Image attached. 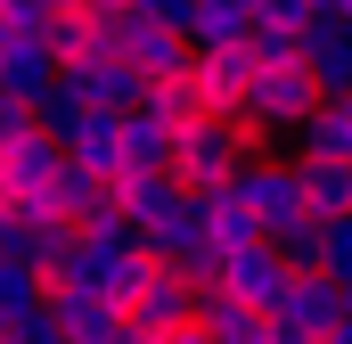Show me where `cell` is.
Segmentation results:
<instances>
[{
  "instance_id": "obj_9",
  "label": "cell",
  "mask_w": 352,
  "mask_h": 344,
  "mask_svg": "<svg viewBox=\"0 0 352 344\" xmlns=\"http://www.w3.org/2000/svg\"><path fill=\"white\" fill-rule=\"evenodd\" d=\"M295 58L311 66L320 98H352V17H328V8H320V25L295 41Z\"/></svg>"
},
{
  "instance_id": "obj_3",
  "label": "cell",
  "mask_w": 352,
  "mask_h": 344,
  "mask_svg": "<svg viewBox=\"0 0 352 344\" xmlns=\"http://www.w3.org/2000/svg\"><path fill=\"white\" fill-rule=\"evenodd\" d=\"M230 197L263 222L270 246H278V238H295V230L311 222V205H303V172H295V164H254V172H238V180H230Z\"/></svg>"
},
{
  "instance_id": "obj_4",
  "label": "cell",
  "mask_w": 352,
  "mask_h": 344,
  "mask_svg": "<svg viewBox=\"0 0 352 344\" xmlns=\"http://www.w3.org/2000/svg\"><path fill=\"white\" fill-rule=\"evenodd\" d=\"M344 320H352V295L328 279V270H311V279H287V295H278V312H270V328H287V336H311V344H328Z\"/></svg>"
},
{
  "instance_id": "obj_1",
  "label": "cell",
  "mask_w": 352,
  "mask_h": 344,
  "mask_svg": "<svg viewBox=\"0 0 352 344\" xmlns=\"http://www.w3.org/2000/svg\"><path fill=\"white\" fill-rule=\"evenodd\" d=\"M254 148H263L254 123H221V115H205V123H188V131L173 140V180L188 189V197H221L238 172L263 164Z\"/></svg>"
},
{
  "instance_id": "obj_21",
  "label": "cell",
  "mask_w": 352,
  "mask_h": 344,
  "mask_svg": "<svg viewBox=\"0 0 352 344\" xmlns=\"http://www.w3.org/2000/svg\"><path fill=\"white\" fill-rule=\"evenodd\" d=\"M173 197H180L173 172H131V180H115V205L131 213V230H148V222H156V205H173Z\"/></svg>"
},
{
  "instance_id": "obj_19",
  "label": "cell",
  "mask_w": 352,
  "mask_h": 344,
  "mask_svg": "<svg viewBox=\"0 0 352 344\" xmlns=\"http://www.w3.org/2000/svg\"><path fill=\"white\" fill-rule=\"evenodd\" d=\"M311 222H352V164H295Z\"/></svg>"
},
{
  "instance_id": "obj_20",
  "label": "cell",
  "mask_w": 352,
  "mask_h": 344,
  "mask_svg": "<svg viewBox=\"0 0 352 344\" xmlns=\"http://www.w3.org/2000/svg\"><path fill=\"white\" fill-rule=\"evenodd\" d=\"M148 115L164 123V131H188V123H205V90H197V66L188 74H173V83L148 90Z\"/></svg>"
},
{
  "instance_id": "obj_15",
  "label": "cell",
  "mask_w": 352,
  "mask_h": 344,
  "mask_svg": "<svg viewBox=\"0 0 352 344\" xmlns=\"http://www.w3.org/2000/svg\"><path fill=\"white\" fill-rule=\"evenodd\" d=\"M66 156L90 164L107 189H115V180H123V115H82V131L66 140Z\"/></svg>"
},
{
  "instance_id": "obj_18",
  "label": "cell",
  "mask_w": 352,
  "mask_h": 344,
  "mask_svg": "<svg viewBox=\"0 0 352 344\" xmlns=\"http://www.w3.org/2000/svg\"><path fill=\"white\" fill-rule=\"evenodd\" d=\"M173 140H180V131H164L148 107L123 115V180H131V172H173Z\"/></svg>"
},
{
  "instance_id": "obj_16",
  "label": "cell",
  "mask_w": 352,
  "mask_h": 344,
  "mask_svg": "<svg viewBox=\"0 0 352 344\" xmlns=\"http://www.w3.org/2000/svg\"><path fill=\"white\" fill-rule=\"evenodd\" d=\"M254 33V0H197L188 17V50H238Z\"/></svg>"
},
{
  "instance_id": "obj_30",
  "label": "cell",
  "mask_w": 352,
  "mask_h": 344,
  "mask_svg": "<svg viewBox=\"0 0 352 344\" xmlns=\"http://www.w3.org/2000/svg\"><path fill=\"white\" fill-rule=\"evenodd\" d=\"M320 8H328V17H352V0H320Z\"/></svg>"
},
{
  "instance_id": "obj_25",
  "label": "cell",
  "mask_w": 352,
  "mask_h": 344,
  "mask_svg": "<svg viewBox=\"0 0 352 344\" xmlns=\"http://www.w3.org/2000/svg\"><path fill=\"white\" fill-rule=\"evenodd\" d=\"M320 230H328V279L352 295V222H320Z\"/></svg>"
},
{
  "instance_id": "obj_17",
  "label": "cell",
  "mask_w": 352,
  "mask_h": 344,
  "mask_svg": "<svg viewBox=\"0 0 352 344\" xmlns=\"http://www.w3.org/2000/svg\"><path fill=\"white\" fill-rule=\"evenodd\" d=\"M205 238H213V255H221V262H230V255H246V246H270V238H263V222H254V213H246L230 189H221V197H205Z\"/></svg>"
},
{
  "instance_id": "obj_14",
  "label": "cell",
  "mask_w": 352,
  "mask_h": 344,
  "mask_svg": "<svg viewBox=\"0 0 352 344\" xmlns=\"http://www.w3.org/2000/svg\"><path fill=\"white\" fill-rule=\"evenodd\" d=\"M295 164H352V98H328L303 131H295Z\"/></svg>"
},
{
  "instance_id": "obj_12",
  "label": "cell",
  "mask_w": 352,
  "mask_h": 344,
  "mask_svg": "<svg viewBox=\"0 0 352 344\" xmlns=\"http://www.w3.org/2000/svg\"><path fill=\"white\" fill-rule=\"evenodd\" d=\"M205 295V312H197V328L213 344H278V328H270V312H254V303H238V295H221V287H197Z\"/></svg>"
},
{
  "instance_id": "obj_28",
  "label": "cell",
  "mask_w": 352,
  "mask_h": 344,
  "mask_svg": "<svg viewBox=\"0 0 352 344\" xmlns=\"http://www.w3.org/2000/svg\"><path fill=\"white\" fill-rule=\"evenodd\" d=\"M16 344H74V336L58 328V312H41V320H25V328H16Z\"/></svg>"
},
{
  "instance_id": "obj_23",
  "label": "cell",
  "mask_w": 352,
  "mask_h": 344,
  "mask_svg": "<svg viewBox=\"0 0 352 344\" xmlns=\"http://www.w3.org/2000/svg\"><path fill=\"white\" fill-rule=\"evenodd\" d=\"M254 25H270V33H311L320 25V0H254Z\"/></svg>"
},
{
  "instance_id": "obj_31",
  "label": "cell",
  "mask_w": 352,
  "mask_h": 344,
  "mask_svg": "<svg viewBox=\"0 0 352 344\" xmlns=\"http://www.w3.org/2000/svg\"><path fill=\"white\" fill-rule=\"evenodd\" d=\"M8 156H16V148H8V140H0V180H8Z\"/></svg>"
},
{
  "instance_id": "obj_24",
  "label": "cell",
  "mask_w": 352,
  "mask_h": 344,
  "mask_svg": "<svg viewBox=\"0 0 352 344\" xmlns=\"http://www.w3.org/2000/svg\"><path fill=\"white\" fill-rule=\"evenodd\" d=\"M82 246H140V230H131V213L107 197V205H98V213L82 222Z\"/></svg>"
},
{
  "instance_id": "obj_26",
  "label": "cell",
  "mask_w": 352,
  "mask_h": 344,
  "mask_svg": "<svg viewBox=\"0 0 352 344\" xmlns=\"http://www.w3.org/2000/svg\"><path fill=\"white\" fill-rule=\"evenodd\" d=\"M0 140L16 148V140H33V107H16V98H0Z\"/></svg>"
},
{
  "instance_id": "obj_6",
  "label": "cell",
  "mask_w": 352,
  "mask_h": 344,
  "mask_svg": "<svg viewBox=\"0 0 352 344\" xmlns=\"http://www.w3.org/2000/svg\"><path fill=\"white\" fill-rule=\"evenodd\" d=\"M140 246H148L156 262H173V270H197V262L213 255V238H205V197L180 189L173 205H156V222L140 230Z\"/></svg>"
},
{
  "instance_id": "obj_11",
  "label": "cell",
  "mask_w": 352,
  "mask_h": 344,
  "mask_svg": "<svg viewBox=\"0 0 352 344\" xmlns=\"http://www.w3.org/2000/svg\"><path fill=\"white\" fill-rule=\"evenodd\" d=\"M50 312H58V328H66L74 344H115L123 328H131V320H123L107 295H90V287H50Z\"/></svg>"
},
{
  "instance_id": "obj_7",
  "label": "cell",
  "mask_w": 352,
  "mask_h": 344,
  "mask_svg": "<svg viewBox=\"0 0 352 344\" xmlns=\"http://www.w3.org/2000/svg\"><path fill=\"white\" fill-rule=\"evenodd\" d=\"M58 83L74 90L90 115H140V107H148V83H140L123 58H82V66H66Z\"/></svg>"
},
{
  "instance_id": "obj_29",
  "label": "cell",
  "mask_w": 352,
  "mask_h": 344,
  "mask_svg": "<svg viewBox=\"0 0 352 344\" xmlns=\"http://www.w3.org/2000/svg\"><path fill=\"white\" fill-rule=\"evenodd\" d=\"M164 344H213V336H205V328H180V336H164Z\"/></svg>"
},
{
  "instance_id": "obj_13",
  "label": "cell",
  "mask_w": 352,
  "mask_h": 344,
  "mask_svg": "<svg viewBox=\"0 0 352 344\" xmlns=\"http://www.w3.org/2000/svg\"><path fill=\"white\" fill-rule=\"evenodd\" d=\"M58 90V58H50V41L33 33V41H16L8 58H0V98H16V107H41Z\"/></svg>"
},
{
  "instance_id": "obj_2",
  "label": "cell",
  "mask_w": 352,
  "mask_h": 344,
  "mask_svg": "<svg viewBox=\"0 0 352 344\" xmlns=\"http://www.w3.org/2000/svg\"><path fill=\"white\" fill-rule=\"evenodd\" d=\"M320 107H328V98H320V83H311L303 58L254 66V98H246V123H254V131H303Z\"/></svg>"
},
{
  "instance_id": "obj_32",
  "label": "cell",
  "mask_w": 352,
  "mask_h": 344,
  "mask_svg": "<svg viewBox=\"0 0 352 344\" xmlns=\"http://www.w3.org/2000/svg\"><path fill=\"white\" fill-rule=\"evenodd\" d=\"M328 344H352V320H344V328H336V336H328Z\"/></svg>"
},
{
  "instance_id": "obj_5",
  "label": "cell",
  "mask_w": 352,
  "mask_h": 344,
  "mask_svg": "<svg viewBox=\"0 0 352 344\" xmlns=\"http://www.w3.org/2000/svg\"><path fill=\"white\" fill-rule=\"evenodd\" d=\"M197 312H205V295H197V279L188 270H173V262H156L148 270V287L131 295V328L140 336H180V328H197Z\"/></svg>"
},
{
  "instance_id": "obj_27",
  "label": "cell",
  "mask_w": 352,
  "mask_h": 344,
  "mask_svg": "<svg viewBox=\"0 0 352 344\" xmlns=\"http://www.w3.org/2000/svg\"><path fill=\"white\" fill-rule=\"evenodd\" d=\"M66 0H0V17H16V25H50Z\"/></svg>"
},
{
  "instance_id": "obj_8",
  "label": "cell",
  "mask_w": 352,
  "mask_h": 344,
  "mask_svg": "<svg viewBox=\"0 0 352 344\" xmlns=\"http://www.w3.org/2000/svg\"><path fill=\"white\" fill-rule=\"evenodd\" d=\"M197 90H205V115L246 123V98H254V58H246V41H238V50H197Z\"/></svg>"
},
{
  "instance_id": "obj_10",
  "label": "cell",
  "mask_w": 352,
  "mask_h": 344,
  "mask_svg": "<svg viewBox=\"0 0 352 344\" xmlns=\"http://www.w3.org/2000/svg\"><path fill=\"white\" fill-rule=\"evenodd\" d=\"M287 262H278V246H246V255L221 262V295H238V303H254V312H278V295H287Z\"/></svg>"
},
{
  "instance_id": "obj_22",
  "label": "cell",
  "mask_w": 352,
  "mask_h": 344,
  "mask_svg": "<svg viewBox=\"0 0 352 344\" xmlns=\"http://www.w3.org/2000/svg\"><path fill=\"white\" fill-rule=\"evenodd\" d=\"M41 230H50V222H33V213H8V205H0V262L41 270Z\"/></svg>"
}]
</instances>
